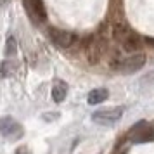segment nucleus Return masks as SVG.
I'll return each instance as SVG.
<instances>
[{
	"label": "nucleus",
	"mask_w": 154,
	"mask_h": 154,
	"mask_svg": "<svg viewBox=\"0 0 154 154\" xmlns=\"http://www.w3.org/2000/svg\"><path fill=\"white\" fill-rule=\"evenodd\" d=\"M16 154H31V151H29L28 147H19V149L16 151Z\"/></svg>",
	"instance_id": "12"
},
{
	"label": "nucleus",
	"mask_w": 154,
	"mask_h": 154,
	"mask_svg": "<svg viewBox=\"0 0 154 154\" xmlns=\"http://www.w3.org/2000/svg\"><path fill=\"white\" fill-rule=\"evenodd\" d=\"M123 107L118 106V107H109V109H100V111H95L92 114V121H95L99 125H111V123H116L121 116H123Z\"/></svg>",
	"instance_id": "2"
},
{
	"label": "nucleus",
	"mask_w": 154,
	"mask_h": 154,
	"mask_svg": "<svg viewBox=\"0 0 154 154\" xmlns=\"http://www.w3.org/2000/svg\"><path fill=\"white\" fill-rule=\"evenodd\" d=\"M66 94H68V85L64 82H61V80H57L54 83V87H52V99L56 102H63L66 99Z\"/></svg>",
	"instance_id": "8"
},
{
	"label": "nucleus",
	"mask_w": 154,
	"mask_h": 154,
	"mask_svg": "<svg viewBox=\"0 0 154 154\" xmlns=\"http://www.w3.org/2000/svg\"><path fill=\"white\" fill-rule=\"evenodd\" d=\"M130 139L135 144H144V142H151L154 140V128L146 125V123H139L132 128L130 132Z\"/></svg>",
	"instance_id": "5"
},
{
	"label": "nucleus",
	"mask_w": 154,
	"mask_h": 154,
	"mask_svg": "<svg viewBox=\"0 0 154 154\" xmlns=\"http://www.w3.org/2000/svg\"><path fill=\"white\" fill-rule=\"evenodd\" d=\"M121 43H123V49L128 50V52H137V50L140 49V38L135 35V33L128 35Z\"/></svg>",
	"instance_id": "9"
},
{
	"label": "nucleus",
	"mask_w": 154,
	"mask_h": 154,
	"mask_svg": "<svg viewBox=\"0 0 154 154\" xmlns=\"http://www.w3.org/2000/svg\"><path fill=\"white\" fill-rule=\"evenodd\" d=\"M107 97H109V92L106 90V88H94V90L88 94V97H87V102H88L90 106H95V104H100V102H104Z\"/></svg>",
	"instance_id": "7"
},
{
	"label": "nucleus",
	"mask_w": 154,
	"mask_h": 154,
	"mask_svg": "<svg viewBox=\"0 0 154 154\" xmlns=\"http://www.w3.org/2000/svg\"><path fill=\"white\" fill-rule=\"evenodd\" d=\"M49 36H50V40L56 43L57 47H61V49H69V47H73L76 43V35H73L71 31H64V29L50 28Z\"/></svg>",
	"instance_id": "3"
},
{
	"label": "nucleus",
	"mask_w": 154,
	"mask_h": 154,
	"mask_svg": "<svg viewBox=\"0 0 154 154\" xmlns=\"http://www.w3.org/2000/svg\"><path fill=\"white\" fill-rule=\"evenodd\" d=\"M16 54V40L12 36H9L7 38V47H5V56H14Z\"/></svg>",
	"instance_id": "10"
},
{
	"label": "nucleus",
	"mask_w": 154,
	"mask_h": 154,
	"mask_svg": "<svg viewBox=\"0 0 154 154\" xmlns=\"http://www.w3.org/2000/svg\"><path fill=\"white\" fill-rule=\"evenodd\" d=\"M146 54L142 52H133L130 57H125V59H119L118 64H114V69L119 71V73H125V75H132L135 71H139L144 68L146 64Z\"/></svg>",
	"instance_id": "1"
},
{
	"label": "nucleus",
	"mask_w": 154,
	"mask_h": 154,
	"mask_svg": "<svg viewBox=\"0 0 154 154\" xmlns=\"http://www.w3.org/2000/svg\"><path fill=\"white\" fill-rule=\"evenodd\" d=\"M0 133L5 137V139L16 140V139H21L23 135V126L14 121L12 118H2L0 119Z\"/></svg>",
	"instance_id": "4"
},
{
	"label": "nucleus",
	"mask_w": 154,
	"mask_h": 154,
	"mask_svg": "<svg viewBox=\"0 0 154 154\" xmlns=\"http://www.w3.org/2000/svg\"><path fill=\"white\" fill-rule=\"evenodd\" d=\"M28 7H29L31 16H33L35 19H38V21H45L47 12H45V7H43L42 0H28Z\"/></svg>",
	"instance_id": "6"
},
{
	"label": "nucleus",
	"mask_w": 154,
	"mask_h": 154,
	"mask_svg": "<svg viewBox=\"0 0 154 154\" xmlns=\"http://www.w3.org/2000/svg\"><path fill=\"white\" fill-rule=\"evenodd\" d=\"M12 66H11V63H5V64H2L0 66V71H2V76H11L12 75Z\"/></svg>",
	"instance_id": "11"
}]
</instances>
